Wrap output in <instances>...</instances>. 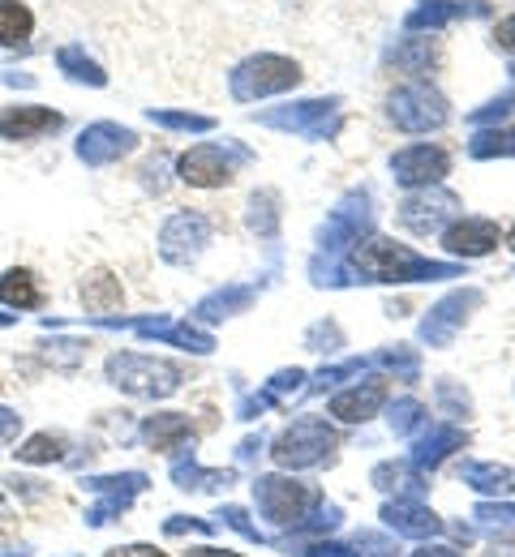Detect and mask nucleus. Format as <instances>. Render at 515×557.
Segmentation results:
<instances>
[{
    "label": "nucleus",
    "mask_w": 515,
    "mask_h": 557,
    "mask_svg": "<svg viewBox=\"0 0 515 557\" xmlns=\"http://www.w3.org/2000/svg\"><path fill=\"white\" fill-rule=\"evenodd\" d=\"M464 446H468V433H464L459 424H451V420H434V424H421V429H417L408 463H413L417 472H434L442 459H451V455H455V450H464Z\"/></svg>",
    "instance_id": "a211bd4d"
},
{
    "label": "nucleus",
    "mask_w": 515,
    "mask_h": 557,
    "mask_svg": "<svg viewBox=\"0 0 515 557\" xmlns=\"http://www.w3.org/2000/svg\"><path fill=\"white\" fill-rule=\"evenodd\" d=\"M434 395H439V404H442V412H446V417H468V412H473L468 391H459V386H455V382H446V377L434 386Z\"/></svg>",
    "instance_id": "c03bdc74"
},
{
    "label": "nucleus",
    "mask_w": 515,
    "mask_h": 557,
    "mask_svg": "<svg viewBox=\"0 0 515 557\" xmlns=\"http://www.w3.org/2000/svg\"><path fill=\"white\" fill-rule=\"evenodd\" d=\"M30 30H35V13L22 0H0V48L26 44Z\"/></svg>",
    "instance_id": "473e14b6"
},
{
    "label": "nucleus",
    "mask_w": 515,
    "mask_h": 557,
    "mask_svg": "<svg viewBox=\"0 0 515 557\" xmlns=\"http://www.w3.org/2000/svg\"><path fill=\"white\" fill-rule=\"evenodd\" d=\"M172 485L185 488V493H220V488L236 485V472L232 468H203L194 459V450H181L172 459Z\"/></svg>",
    "instance_id": "393cba45"
},
{
    "label": "nucleus",
    "mask_w": 515,
    "mask_h": 557,
    "mask_svg": "<svg viewBox=\"0 0 515 557\" xmlns=\"http://www.w3.org/2000/svg\"><path fill=\"white\" fill-rule=\"evenodd\" d=\"M369 369V356H348V360H340V364H322L314 377H309V395H327L331 386H340V382H348V377H361Z\"/></svg>",
    "instance_id": "c9c22d12"
},
{
    "label": "nucleus",
    "mask_w": 515,
    "mask_h": 557,
    "mask_svg": "<svg viewBox=\"0 0 515 557\" xmlns=\"http://www.w3.org/2000/svg\"><path fill=\"white\" fill-rule=\"evenodd\" d=\"M211 245V219L203 210H176L159 227V258L172 267H189Z\"/></svg>",
    "instance_id": "f8f14e48"
},
{
    "label": "nucleus",
    "mask_w": 515,
    "mask_h": 557,
    "mask_svg": "<svg viewBox=\"0 0 515 557\" xmlns=\"http://www.w3.org/2000/svg\"><path fill=\"white\" fill-rule=\"evenodd\" d=\"M373 227V202L369 189H348L335 210L327 214V223L318 227V253L309 258V283L314 287H348L357 283L353 267L344 262Z\"/></svg>",
    "instance_id": "f257e3e1"
},
{
    "label": "nucleus",
    "mask_w": 515,
    "mask_h": 557,
    "mask_svg": "<svg viewBox=\"0 0 515 557\" xmlns=\"http://www.w3.org/2000/svg\"><path fill=\"white\" fill-rule=\"evenodd\" d=\"M121 300H125V287L112 271H90L82 278V305L90 318H112L121 309Z\"/></svg>",
    "instance_id": "bb28decb"
},
{
    "label": "nucleus",
    "mask_w": 515,
    "mask_h": 557,
    "mask_svg": "<svg viewBox=\"0 0 515 557\" xmlns=\"http://www.w3.org/2000/svg\"><path fill=\"white\" fill-rule=\"evenodd\" d=\"M512 112H515V90H503V95H494L490 103L473 108V112H468V125H473V129H494V125L507 121Z\"/></svg>",
    "instance_id": "a19ab883"
},
{
    "label": "nucleus",
    "mask_w": 515,
    "mask_h": 557,
    "mask_svg": "<svg viewBox=\"0 0 515 557\" xmlns=\"http://www.w3.org/2000/svg\"><path fill=\"white\" fill-rule=\"evenodd\" d=\"M481 287H455V292H446L439 305L421 318V326H417V335H421V344H430V348H451L455 344V335L464 331V322L481 309Z\"/></svg>",
    "instance_id": "9b49d317"
},
{
    "label": "nucleus",
    "mask_w": 515,
    "mask_h": 557,
    "mask_svg": "<svg viewBox=\"0 0 515 557\" xmlns=\"http://www.w3.org/2000/svg\"><path fill=\"white\" fill-rule=\"evenodd\" d=\"M507 240H512V249H515V227H512V236H507Z\"/></svg>",
    "instance_id": "bf43d9fd"
},
{
    "label": "nucleus",
    "mask_w": 515,
    "mask_h": 557,
    "mask_svg": "<svg viewBox=\"0 0 515 557\" xmlns=\"http://www.w3.org/2000/svg\"><path fill=\"white\" fill-rule=\"evenodd\" d=\"M258 300V292L249 283H228L207 292L194 309H189V322H223V318H236V313H249V305Z\"/></svg>",
    "instance_id": "b1692460"
},
{
    "label": "nucleus",
    "mask_w": 515,
    "mask_h": 557,
    "mask_svg": "<svg viewBox=\"0 0 515 557\" xmlns=\"http://www.w3.org/2000/svg\"><path fill=\"white\" fill-rule=\"evenodd\" d=\"M99 331H134L138 339H159V344H172L181 351H194V356H211L216 351V335L203 331L198 322H172L163 313L155 318H90Z\"/></svg>",
    "instance_id": "1a4fd4ad"
},
{
    "label": "nucleus",
    "mask_w": 515,
    "mask_h": 557,
    "mask_svg": "<svg viewBox=\"0 0 515 557\" xmlns=\"http://www.w3.org/2000/svg\"><path fill=\"white\" fill-rule=\"evenodd\" d=\"M382 408H387V386H382V382H361V386L340 391L327 412L335 420H344V424H366V420H373Z\"/></svg>",
    "instance_id": "5701e85b"
},
{
    "label": "nucleus",
    "mask_w": 515,
    "mask_h": 557,
    "mask_svg": "<svg viewBox=\"0 0 515 557\" xmlns=\"http://www.w3.org/2000/svg\"><path fill=\"white\" fill-rule=\"evenodd\" d=\"M57 70L65 73L70 82H82V86H108V73L99 70V61H90L86 48H77V44H65L57 52Z\"/></svg>",
    "instance_id": "7c9ffc66"
},
{
    "label": "nucleus",
    "mask_w": 515,
    "mask_h": 557,
    "mask_svg": "<svg viewBox=\"0 0 515 557\" xmlns=\"http://www.w3.org/2000/svg\"><path fill=\"white\" fill-rule=\"evenodd\" d=\"M494 44H499L503 52H512V57H515V13H512V17H503V22L494 26Z\"/></svg>",
    "instance_id": "09e8293b"
},
{
    "label": "nucleus",
    "mask_w": 515,
    "mask_h": 557,
    "mask_svg": "<svg viewBox=\"0 0 515 557\" xmlns=\"http://www.w3.org/2000/svg\"><path fill=\"white\" fill-rule=\"evenodd\" d=\"M185 557H245V554H232V549H216V545H203V549H189Z\"/></svg>",
    "instance_id": "6e6d98bb"
},
{
    "label": "nucleus",
    "mask_w": 515,
    "mask_h": 557,
    "mask_svg": "<svg viewBox=\"0 0 515 557\" xmlns=\"http://www.w3.org/2000/svg\"><path fill=\"white\" fill-rule=\"evenodd\" d=\"M305 557H361V554H353V549H348V545H340V541H314Z\"/></svg>",
    "instance_id": "de8ad7c7"
},
{
    "label": "nucleus",
    "mask_w": 515,
    "mask_h": 557,
    "mask_svg": "<svg viewBox=\"0 0 515 557\" xmlns=\"http://www.w3.org/2000/svg\"><path fill=\"white\" fill-rule=\"evenodd\" d=\"M459 481L473 488V493H481V497H512L515 493V468L507 463H464L459 468Z\"/></svg>",
    "instance_id": "cd10ccee"
},
{
    "label": "nucleus",
    "mask_w": 515,
    "mask_h": 557,
    "mask_svg": "<svg viewBox=\"0 0 515 557\" xmlns=\"http://www.w3.org/2000/svg\"><path fill=\"white\" fill-rule=\"evenodd\" d=\"M439 61L434 39H400L387 48V65H395L400 73H430Z\"/></svg>",
    "instance_id": "c85d7f7f"
},
{
    "label": "nucleus",
    "mask_w": 515,
    "mask_h": 557,
    "mask_svg": "<svg viewBox=\"0 0 515 557\" xmlns=\"http://www.w3.org/2000/svg\"><path fill=\"white\" fill-rule=\"evenodd\" d=\"M340 344H344V335H340L335 322H314L309 335H305V348H314V351H335Z\"/></svg>",
    "instance_id": "a18cd8bd"
},
{
    "label": "nucleus",
    "mask_w": 515,
    "mask_h": 557,
    "mask_svg": "<svg viewBox=\"0 0 515 557\" xmlns=\"http://www.w3.org/2000/svg\"><path fill=\"white\" fill-rule=\"evenodd\" d=\"M305 382H309V373L305 369H280V373H271V382H262L254 395H241V404H236V420H258L267 408H280L284 399H293L296 391H305Z\"/></svg>",
    "instance_id": "412c9836"
},
{
    "label": "nucleus",
    "mask_w": 515,
    "mask_h": 557,
    "mask_svg": "<svg viewBox=\"0 0 515 557\" xmlns=\"http://www.w3.org/2000/svg\"><path fill=\"white\" fill-rule=\"evenodd\" d=\"M4 557H26V554H4Z\"/></svg>",
    "instance_id": "052dcab7"
},
{
    "label": "nucleus",
    "mask_w": 515,
    "mask_h": 557,
    "mask_svg": "<svg viewBox=\"0 0 515 557\" xmlns=\"http://www.w3.org/2000/svg\"><path fill=\"white\" fill-rule=\"evenodd\" d=\"M220 523L216 519H194V515H172L163 519V536H211Z\"/></svg>",
    "instance_id": "37998d69"
},
{
    "label": "nucleus",
    "mask_w": 515,
    "mask_h": 557,
    "mask_svg": "<svg viewBox=\"0 0 515 557\" xmlns=\"http://www.w3.org/2000/svg\"><path fill=\"white\" fill-rule=\"evenodd\" d=\"M13 322H17L13 313H0V326H13Z\"/></svg>",
    "instance_id": "13d9d810"
},
{
    "label": "nucleus",
    "mask_w": 515,
    "mask_h": 557,
    "mask_svg": "<svg viewBox=\"0 0 515 557\" xmlns=\"http://www.w3.org/2000/svg\"><path fill=\"white\" fill-rule=\"evenodd\" d=\"M468 154L473 159H515V129H477L468 138Z\"/></svg>",
    "instance_id": "e433bc0d"
},
{
    "label": "nucleus",
    "mask_w": 515,
    "mask_h": 557,
    "mask_svg": "<svg viewBox=\"0 0 515 557\" xmlns=\"http://www.w3.org/2000/svg\"><path fill=\"white\" fill-rule=\"evenodd\" d=\"M103 557H168V554L155 549V545H125V549H108Z\"/></svg>",
    "instance_id": "603ef678"
},
{
    "label": "nucleus",
    "mask_w": 515,
    "mask_h": 557,
    "mask_svg": "<svg viewBox=\"0 0 515 557\" xmlns=\"http://www.w3.org/2000/svg\"><path fill=\"white\" fill-rule=\"evenodd\" d=\"M473 519H477V528H486V532H515V502H499V497L477 502Z\"/></svg>",
    "instance_id": "ea45409f"
},
{
    "label": "nucleus",
    "mask_w": 515,
    "mask_h": 557,
    "mask_svg": "<svg viewBox=\"0 0 515 557\" xmlns=\"http://www.w3.org/2000/svg\"><path fill=\"white\" fill-rule=\"evenodd\" d=\"M426 408L417 404V399H395L391 408H387V424H391V433L395 437H413L421 424H426Z\"/></svg>",
    "instance_id": "58836bf2"
},
{
    "label": "nucleus",
    "mask_w": 515,
    "mask_h": 557,
    "mask_svg": "<svg viewBox=\"0 0 515 557\" xmlns=\"http://www.w3.org/2000/svg\"><path fill=\"white\" fill-rule=\"evenodd\" d=\"M369 485L382 488L387 497L395 493V497H426V472H417L408 459H387V463H378L373 472H369Z\"/></svg>",
    "instance_id": "a878e982"
},
{
    "label": "nucleus",
    "mask_w": 515,
    "mask_h": 557,
    "mask_svg": "<svg viewBox=\"0 0 515 557\" xmlns=\"http://www.w3.org/2000/svg\"><path fill=\"white\" fill-rule=\"evenodd\" d=\"M446 172H451V154L442 146H430V141H417V146H404L391 154V176L404 189H430Z\"/></svg>",
    "instance_id": "4468645a"
},
{
    "label": "nucleus",
    "mask_w": 515,
    "mask_h": 557,
    "mask_svg": "<svg viewBox=\"0 0 515 557\" xmlns=\"http://www.w3.org/2000/svg\"><path fill=\"white\" fill-rule=\"evenodd\" d=\"M143 442H147L150 450H163V455L194 450L198 429H194V420L185 417V412H155V417L143 420Z\"/></svg>",
    "instance_id": "4be33fe9"
},
{
    "label": "nucleus",
    "mask_w": 515,
    "mask_h": 557,
    "mask_svg": "<svg viewBox=\"0 0 515 557\" xmlns=\"http://www.w3.org/2000/svg\"><path fill=\"white\" fill-rule=\"evenodd\" d=\"M305 73L293 57H280V52H258V57H245L236 70L228 73V90L236 103H258L267 95H284L293 90Z\"/></svg>",
    "instance_id": "39448f33"
},
{
    "label": "nucleus",
    "mask_w": 515,
    "mask_h": 557,
    "mask_svg": "<svg viewBox=\"0 0 515 557\" xmlns=\"http://www.w3.org/2000/svg\"><path fill=\"white\" fill-rule=\"evenodd\" d=\"M459 219V198L442 185H430V189H417L400 202V223L417 236H430V232H442L446 223Z\"/></svg>",
    "instance_id": "ddd939ff"
},
{
    "label": "nucleus",
    "mask_w": 515,
    "mask_h": 557,
    "mask_svg": "<svg viewBox=\"0 0 515 557\" xmlns=\"http://www.w3.org/2000/svg\"><path fill=\"white\" fill-rule=\"evenodd\" d=\"M134 146H138V134H134L130 125L95 121V125H86L82 138H77V159H82L86 168H108V163L125 159Z\"/></svg>",
    "instance_id": "dca6fc26"
},
{
    "label": "nucleus",
    "mask_w": 515,
    "mask_h": 557,
    "mask_svg": "<svg viewBox=\"0 0 515 557\" xmlns=\"http://www.w3.org/2000/svg\"><path fill=\"white\" fill-rule=\"evenodd\" d=\"M65 125L61 112L52 108H39V103H17V108H4L0 112V138L4 141H35V138H48Z\"/></svg>",
    "instance_id": "aec40b11"
},
{
    "label": "nucleus",
    "mask_w": 515,
    "mask_h": 557,
    "mask_svg": "<svg viewBox=\"0 0 515 557\" xmlns=\"http://www.w3.org/2000/svg\"><path fill=\"white\" fill-rule=\"evenodd\" d=\"M512 77H515V61H512Z\"/></svg>",
    "instance_id": "680f3d73"
},
{
    "label": "nucleus",
    "mask_w": 515,
    "mask_h": 557,
    "mask_svg": "<svg viewBox=\"0 0 515 557\" xmlns=\"http://www.w3.org/2000/svg\"><path fill=\"white\" fill-rule=\"evenodd\" d=\"M108 382L134 399H168L181 391L185 373L181 364L172 360H159V356H143V351H112L108 364H103Z\"/></svg>",
    "instance_id": "7ed1b4c3"
},
{
    "label": "nucleus",
    "mask_w": 515,
    "mask_h": 557,
    "mask_svg": "<svg viewBox=\"0 0 515 557\" xmlns=\"http://www.w3.org/2000/svg\"><path fill=\"white\" fill-rule=\"evenodd\" d=\"M499 245H503V227H499L494 219L464 214V219H455V223L442 227V249H446L451 258H464V262L486 258V253H494Z\"/></svg>",
    "instance_id": "2eb2a0df"
},
{
    "label": "nucleus",
    "mask_w": 515,
    "mask_h": 557,
    "mask_svg": "<svg viewBox=\"0 0 515 557\" xmlns=\"http://www.w3.org/2000/svg\"><path fill=\"white\" fill-rule=\"evenodd\" d=\"M387 116H391V125L404 129V134H434V129L446 125L451 108H446L442 90H434L430 82H408V86L391 90Z\"/></svg>",
    "instance_id": "6e6552de"
},
{
    "label": "nucleus",
    "mask_w": 515,
    "mask_h": 557,
    "mask_svg": "<svg viewBox=\"0 0 515 557\" xmlns=\"http://www.w3.org/2000/svg\"><path fill=\"white\" fill-rule=\"evenodd\" d=\"M17 429H22V417H17L13 408H0V446H4V442H13V437H17Z\"/></svg>",
    "instance_id": "8fccbe9b"
},
{
    "label": "nucleus",
    "mask_w": 515,
    "mask_h": 557,
    "mask_svg": "<svg viewBox=\"0 0 515 557\" xmlns=\"http://www.w3.org/2000/svg\"><path fill=\"white\" fill-rule=\"evenodd\" d=\"M150 485L147 472H112V476H86L82 488L95 497L90 506H86V528H108L112 519H121L130 506H134V497Z\"/></svg>",
    "instance_id": "9d476101"
},
{
    "label": "nucleus",
    "mask_w": 515,
    "mask_h": 557,
    "mask_svg": "<svg viewBox=\"0 0 515 557\" xmlns=\"http://www.w3.org/2000/svg\"><path fill=\"white\" fill-rule=\"evenodd\" d=\"M366 557H395V554H391L387 545H378V549H373V554H366Z\"/></svg>",
    "instance_id": "4d7b16f0"
},
{
    "label": "nucleus",
    "mask_w": 515,
    "mask_h": 557,
    "mask_svg": "<svg viewBox=\"0 0 515 557\" xmlns=\"http://www.w3.org/2000/svg\"><path fill=\"white\" fill-rule=\"evenodd\" d=\"M254 455H262V433L241 442V450H236V463H254Z\"/></svg>",
    "instance_id": "864d4df0"
},
{
    "label": "nucleus",
    "mask_w": 515,
    "mask_h": 557,
    "mask_svg": "<svg viewBox=\"0 0 515 557\" xmlns=\"http://www.w3.org/2000/svg\"><path fill=\"white\" fill-rule=\"evenodd\" d=\"M459 17H490V4L486 0H421V4L408 9L404 30L408 35H426V30L434 35V30L459 22Z\"/></svg>",
    "instance_id": "6ab92c4d"
},
{
    "label": "nucleus",
    "mask_w": 515,
    "mask_h": 557,
    "mask_svg": "<svg viewBox=\"0 0 515 557\" xmlns=\"http://www.w3.org/2000/svg\"><path fill=\"white\" fill-rule=\"evenodd\" d=\"M369 364H378V369L395 373L400 382H421V356H417V348H408V344H395V348L373 351V356H369Z\"/></svg>",
    "instance_id": "f704fd0d"
},
{
    "label": "nucleus",
    "mask_w": 515,
    "mask_h": 557,
    "mask_svg": "<svg viewBox=\"0 0 515 557\" xmlns=\"http://www.w3.org/2000/svg\"><path fill=\"white\" fill-rule=\"evenodd\" d=\"M0 300L9 305V309H39V300H44V292H39V283L30 271H4L0 275Z\"/></svg>",
    "instance_id": "2f4dec72"
},
{
    "label": "nucleus",
    "mask_w": 515,
    "mask_h": 557,
    "mask_svg": "<svg viewBox=\"0 0 515 557\" xmlns=\"http://www.w3.org/2000/svg\"><path fill=\"white\" fill-rule=\"evenodd\" d=\"M216 523L232 528V532H241V536L254 541V545H271V536H262V528L249 523V510H245V506H223L220 515H216Z\"/></svg>",
    "instance_id": "79ce46f5"
},
{
    "label": "nucleus",
    "mask_w": 515,
    "mask_h": 557,
    "mask_svg": "<svg viewBox=\"0 0 515 557\" xmlns=\"http://www.w3.org/2000/svg\"><path fill=\"white\" fill-rule=\"evenodd\" d=\"M348 267H353L357 283H434V278H464L459 262L421 258L417 249L395 245L387 236H366L348 253Z\"/></svg>",
    "instance_id": "f03ea898"
},
{
    "label": "nucleus",
    "mask_w": 515,
    "mask_h": 557,
    "mask_svg": "<svg viewBox=\"0 0 515 557\" xmlns=\"http://www.w3.org/2000/svg\"><path fill=\"white\" fill-rule=\"evenodd\" d=\"M378 519H382L395 536H408V541H430V536H442V532H446V523H442L421 497H391V502H382Z\"/></svg>",
    "instance_id": "f3484780"
},
{
    "label": "nucleus",
    "mask_w": 515,
    "mask_h": 557,
    "mask_svg": "<svg viewBox=\"0 0 515 557\" xmlns=\"http://www.w3.org/2000/svg\"><path fill=\"white\" fill-rule=\"evenodd\" d=\"M413 557H464L459 549H451V545H421Z\"/></svg>",
    "instance_id": "5fc2aeb1"
},
{
    "label": "nucleus",
    "mask_w": 515,
    "mask_h": 557,
    "mask_svg": "<svg viewBox=\"0 0 515 557\" xmlns=\"http://www.w3.org/2000/svg\"><path fill=\"white\" fill-rule=\"evenodd\" d=\"M245 223H249V232H258L262 240H275V232H280V194H275V189H258V194L249 198Z\"/></svg>",
    "instance_id": "72a5a7b5"
},
{
    "label": "nucleus",
    "mask_w": 515,
    "mask_h": 557,
    "mask_svg": "<svg viewBox=\"0 0 515 557\" xmlns=\"http://www.w3.org/2000/svg\"><path fill=\"white\" fill-rule=\"evenodd\" d=\"M344 103L331 95V99H296V103H280V108H267L258 112L254 121L267 125V129H280V134H296V138L309 141H331L344 129Z\"/></svg>",
    "instance_id": "20e7f679"
},
{
    "label": "nucleus",
    "mask_w": 515,
    "mask_h": 557,
    "mask_svg": "<svg viewBox=\"0 0 515 557\" xmlns=\"http://www.w3.org/2000/svg\"><path fill=\"white\" fill-rule=\"evenodd\" d=\"M254 154L241 141H198L176 159V176L194 189H220L236 176V168H245Z\"/></svg>",
    "instance_id": "0eeeda50"
},
{
    "label": "nucleus",
    "mask_w": 515,
    "mask_h": 557,
    "mask_svg": "<svg viewBox=\"0 0 515 557\" xmlns=\"http://www.w3.org/2000/svg\"><path fill=\"white\" fill-rule=\"evenodd\" d=\"M143 176H147L143 185H147L150 194H163V189H168V181H163V163H159V159H155V163H147V168H143Z\"/></svg>",
    "instance_id": "3c124183"
},
{
    "label": "nucleus",
    "mask_w": 515,
    "mask_h": 557,
    "mask_svg": "<svg viewBox=\"0 0 515 557\" xmlns=\"http://www.w3.org/2000/svg\"><path fill=\"white\" fill-rule=\"evenodd\" d=\"M147 121L159 125V129H176V134H211V129H216L211 116H198V112H168V108H150Z\"/></svg>",
    "instance_id": "4c0bfd02"
},
{
    "label": "nucleus",
    "mask_w": 515,
    "mask_h": 557,
    "mask_svg": "<svg viewBox=\"0 0 515 557\" xmlns=\"http://www.w3.org/2000/svg\"><path fill=\"white\" fill-rule=\"evenodd\" d=\"M44 348H48L44 351V360H48V364H65V369L86 356V344H82V339H61V344H44Z\"/></svg>",
    "instance_id": "49530a36"
},
{
    "label": "nucleus",
    "mask_w": 515,
    "mask_h": 557,
    "mask_svg": "<svg viewBox=\"0 0 515 557\" xmlns=\"http://www.w3.org/2000/svg\"><path fill=\"white\" fill-rule=\"evenodd\" d=\"M65 450H70L65 433H35V437H26L13 455H17V463L44 468V463H61V459H65Z\"/></svg>",
    "instance_id": "c756f323"
},
{
    "label": "nucleus",
    "mask_w": 515,
    "mask_h": 557,
    "mask_svg": "<svg viewBox=\"0 0 515 557\" xmlns=\"http://www.w3.org/2000/svg\"><path fill=\"white\" fill-rule=\"evenodd\" d=\"M340 446L335 424L322 417H296L275 442H271V459L284 472H301V468H318L322 459H331V450Z\"/></svg>",
    "instance_id": "423d86ee"
}]
</instances>
